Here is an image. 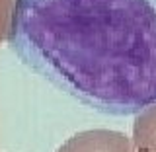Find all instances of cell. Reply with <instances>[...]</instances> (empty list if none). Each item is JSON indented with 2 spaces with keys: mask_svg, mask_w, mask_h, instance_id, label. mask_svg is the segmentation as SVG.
<instances>
[{
  "mask_svg": "<svg viewBox=\"0 0 156 152\" xmlns=\"http://www.w3.org/2000/svg\"><path fill=\"white\" fill-rule=\"evenodd\" d=\"M133 143L136 152H156V104L136 113L133 125Z\"/></svg>",
  "mask_w": 156,
  "mask_h": 152,
  "instance_id": "3",
  "label": "cell"
},
{
  "mask_svg": "<svg viewBox=\"0 0 156 152\" xmlns=\"http://www.w3.org/2000/svg\"><path fill=\"white\" fill-rule=\"evenodd\" d=\"M57 152H136L133 139L119 131H84L62 143Z\"/></svg>",
  "mask_w": 156,
  "mask_h": 152,
  "instance_id": "2",
  "label": "cell"
},
{
  "mask_svg": "<svg viewBox=\"0 0 156 152\" xmlns=\"http://www.w3.org/2000/svg\"><path fill=\"white\" fill-rule=\"evenodd\" d=\"M2 39L90 109L133 115L156 104V0H12Z\"/></svg>",
  "mask_w": 156,
  "mask_h": 152,
  "instance_id": "1",
  "label": "cell"
}]
</instances>
